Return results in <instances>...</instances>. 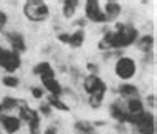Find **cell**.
I'll use <instances>...</instances> for the list:
<instances>
[{
	"label": "cell",
	"mask_w": 157,
	"mask_h": 134,
	"mask_svg": "<svg viewBox=\"0 0 157 134\" xmlns=\"http://www.w3.org/2000/svg\"><path fill=\"white\" fill-rule=\"evenodd\" d=\"M139 38V30L131 23H117L116 30L113 32H104V36L101 38L98 48L106 52V50H122L131 47L132 43H136V40Z\"/></svg>",
	"instance_id": "6da1fadb"
},
{
	"label": "cell",
	"mask_w": 157,
	"mask_h": 134,
	"mask_svg": "<svg viewBox=\"0 0 157 134\" xmlns=\"http://www.w3.org/2000/svg\"><path fill=\"white\" fill-rule=\"evenodd\" d=\"M23 13L27 17V20H30L33 23H40L48 20L50 7L43 0H28L23 3Z\"/></svg>",
	"instance_id": "7a4b0ae2"
},
{
	"label": "cell",
	"mask_w": 157,
	"mask_h": 134,
	"mask_svg": "<svg viewBox=\"0 0 157 134\" xmlns=\"http://www.w3.org/2000/svg\"><path fill=\"white\" fill-rule=\"evenodd\" d=\"M129 124L136 126L139 134H155V116L151 111H142L136 116H131Z\"/></svg>",
	"instance_id": "3957f363"
},
{
	"label": "cell",
	"mask_w": 157,
	"mask_h": 134,
	"mask_svg": "<svg viewBox=\"0 0 157 134\" xmlns=\"http://www.w3.org/2000/svg\"><path fill=\"white\" fill-rule=\"evenodd\" d=\"M137 73V65L131 56H119L114 63V75L121 79V81H127L132 79Z\"/></svg>",
	"instance_id": "277c9868"
},
{
	"label": "cell",
	"mask_w": 157,
	"mask_h": 134,
	"mask_svg": "<svg viewBox=\"0 0 157 134\" xmlns=\"http://www.w3.org/2000/svg\"><path fill=\"white\" fill-rule=\"evenodd\" d=\"M83 88L90 96L98 99H104V94L108 91V85L104 83L103 78H99L98 75H88L83 79Z\"/></svg>",
	"instance_id": "5b68a950"
},
{
	"label": "cell",
	"mask_w": 157,
	"mask_h": 134,
	"mask_svg": "<svg viewBox=\"0 0 157 134\" xmlns=\"http://www.w3.org/2000/svg\"><path fill=\"white\" fill-rule=\"evenodd\" d=\"M84 13H86V18L90 20V22H94V23H106L108 22L103 8L99 5V2H96V0H88V2H84Z\"/></svg>",
	"instance_id": "8992f818"
},
{
	"label": "cell",
	"mask_w": 157,
	"mask_h": 134,
	"mask_svg": "<svg viewBox=\"0 0 157 134\" xmlns=\"http://www.w3.org/2000/svg\"><path fill=\"white\" fill-rule=\"evenodd\" d=\"M0 126L7 134H17L22 128V121L12 114H0Z\"/></svg>",
	"instance_id": "52a82bcc"
},
{
	"label": "cell",
	"mask_w": 157,
	"mask_h": 134,
	"mask_svg": "<svg viewBox=\"0 0 157 134\" xmlns=\"http://www.w3.org/2000/svg\"><path fill=\"white\" fill-rule=\"evenodd\" d=\"M109 114H111L113 119H116L119 124H126L131 121V114L126 111V108L122 106V103L114 101L109 104Z\"/></svg>",
	"instance_id": "ba28073f"
},
{
	"label": "cell",
	"mask_w": 157,
	"mask_h": 134,
	"mask_svg": "<svg viewBox=\"0 0 157 134\" xmlns=\"http://www.w3.org/2000/svg\"><path fill=\"white\" fill-rule=\"evenodd\" d=\"M5 36H7V41L12 45V48H13L15 53L20 55V53H23L25 50H27V43H25V38L20 32H8Z\"/></svg>",
	"instance_id": "9c48e42d"
},
{
	"label": "cell",
	"mask_w": 157,
	"mask_h": 134,
	"mask_svg": "<svg viewBox=\"0 0 157 134\" xmlns=\"http://www.w3.org/2000/svg\"><path fill=\"white\" fill-rule=\"evenodd\" d=\"M103 12H104L106 20H108V22H114V20H116L117 17L121 15L122 7H121L119 2H116V0H109V2H106Z\"/></svg>",
	"instance_id": "30bf717a"
},
{
	"label": "cell",
	"mask_w": 157,
	"mask_h": 134,
	"mask_svg": "<svg viewBox=\"0 0 157 134\" xmlns=\"http://www.w3.org/2000/svg\"><path fill=\"white\" fill-rule=\"evenodd\" d=\"M41 83H43V90H46L50 93V96H56V98H61L63 94V86L61 83L58 81L56 78H48V79H41Z\"/></svg>",
	"instance_id": "8fae6325"
},
{
	"label": "cell",
	"mask_w": 157,
	"mask_h": 134,
	"mask_svg": "<svg viewBox=\"0 0 157 134\" xmlns=\"http://www.w3.org/2000/svg\"><path fill=\"white\" fill-rule=\"evenodd\" d=\"M33 73L36 75V76H40L41 79H48V78H55V70L52 63H48V61H41V63H38L33 66Z\"/></svg>",
	"instance_id": "7c38bea8"
},
{
	"label": "cell",
	"mask_w": 157,
	"mask_h": 134,
	"mask_svg": "<svg viewBox=\"0 0 157 134\" xmlns=\"http://www.w3.org/2000/svg\"><path fill=\"white\" fill-rule=\"evenodd\" d=\"M117 93H119V96H122V98H139V88L132 85V83H121L119 88H117Z\"/></svg>",
	"instance_id": "4fadbf2b"
},
{
	"label": "cell",
	"mask_w": 157,
	"mask_h": 134,
	"mask_svg": "<svg viewBox=\"0 0 157 134\" xmlns=\"http://www.w3.org/2000/svg\"><path fill=\"white\" fill-rule=\"evenodd\" d=\"M84 40H86V33H84L83 28H78V30H75L73 33H70L68 45H70L71 48H79V47H83Z\"/></svg>",
	"instance_id": "5bb4252c"
},
{
	"label": "cell",
	"mask_w": 157,
	"mask_h": 134,
	"mask_svg": "<svg viewBox=\"0 0 157 134\" xmlns=\"http://www.w3.org/2000/svg\"><path fill=\"white\" fill-rule=\"evenodd\" d=\"M124 108H126V111L129 113L131 116H136V114H139V113L146 111V109H144V103H142L141 98H131V99H127V103H126Z\"/></svg>",
	"instance_id": "9a60e30c"
},
{
	"label": "cell",
	"mask_w": 157,
	"mask_h": 134,
	"mask_svg": "<svg viewBox=\"0 0 157 134\" xmlns=\"http://www.w3.org/2000/svg\"><path fill=\"white\" fill-rule=\"evenodd\" d=\"M154 41H155L154 36L147 33V35H144V36H141V38L136 40V43H137V48L141 50V52L149 55V53L152 52V48H154Z\"/></svg>",
	"instance_id": "2e32d148"
},
{
	"label": "cell",
	"mask_w": 157,
	"mask_h": 134,
	"mask_svg": "<svg viewBox=\"0 0 157 134\" xmlns=\"http://www.w3.org/2000/svg\"><path fill=\"white\" fill-rule=\"evenodd\" d=\"M79 3L81 2H78V0H65V2H63V8H61L63 17L68 20L73 18L75 13H76V8L79 7Z\"/></svg>",
	"instance_id": "e0dca14e"
},
{
	"label": "cell",
	"mask_w": 157,
	"mask_h": 134,
	"mask_svg": "<svg viewBox=\"0 0 157 134\" xmlns=\"http://www.w3.org/2000/svg\"><path fill=\"white\" fill-rule=\"evenodd\" d=\"M27 124H28L30 134H40V114H38L36 109L30 111V118H28Z\"/></svg>",
	"instance_id": "ac0fdd59"
},
{
	"label": "cell",
	"mask_w": 157,
	"mask_h": 134,
	"mask_svg": "<svg viewBox=\"0 0 157 134\" xmlns=\"http://www.w3.org/2000/svg\"><path fill=\"white\" fill-rule=\"evenodd\" d=\"M46 103L50 104V108L52 109H60V111H70V106L61 101V98H56V96H48V99H46Z\"/></svg>",
	"instance_id": "d6986e66"
},
{
	"label": "cell",
	"mask_w": 157,
	"mask_h": 134,
	"mask_svg": "<svg viewBox=\"0 0 157 134\" xmlns=\"http://www.w3.org/2000/svg\"><path fill=\"white\" fill-rule=\"evenodd\" d=\"M18 99L13 98V96H3V99L0 101V104H2V109L3 111H13L18 108Z\"/></svg>",
	"instance_id": "ffe728a7"
},
{
	"label": "cell",
	"mask_w": 157,
	"mask_h": 134,
	"mask_svg": "<svg viewBox=\"0 0 157 134\" xmlns=\"http://www.w3.org/2000/svg\"><path fill=\"white\" fill-rule=\"evenodd\" d=\"M76 129L79 134H96L94 132V124L90 121H78L76 123Z\"/></svg>",
	"instance_id": "44dd1931"
},
{
	"label": "cell",
	"mask_w": 157,
	"mask_h": 134,
	"mask_svg": "<svg viewBox=\"0 0 157 134\" xmlns=\"http://www.w3.org/2000/svg\"><path fill=\"white\" fill-rule=\"evenodd\" d=\"M2 83H3V86H7V88H18L20 79L17 78V76L8 75V76H3V78H2Z\"/></svg>",
	"instance_id": "7402d4cb"
},
{
	"label": "cell",
	"mask_w": 157,
	"mask_h": 134,
	"mask_svg": "<svg viewBox=\"0 0 157 134\" xmlns=\"http://www.w3.org/2000/svg\"><path fill=\"white\" fill-rule=\"evenodd\" d=\"M38 114H43V116H52V108H50L48 103H41L38 106Z\"/></svg>",
	"instance_id": "603a6c76"
},
{
	"label": "cell",
	"mask_w": 157,
	"mask_h": 134,
	"mask_svg": "<svg viewBox=\"0 0 157 134\" xmlns=\"http://www.w3.org/2000/svg\"><path fill=\"white\" fill-rule=\"evenodd\" d=\"M30 91H32V96H33V98H35V99H41V98H43V96H45V91H43V88L33 86Z\"/></svg>",
	"instance_id": "cb8c5ba5"
},
{
	"label": "cell",
	"mask_w": 157,
	"mask_h": 134,
	"mask_svg": "<svg viewBox=\"0 0 157 134\" xmlns=\"http://www.w3.org/2000/svg\"><path fill=\"white\" fill-rule=\"evenodd\" d=\"M88 103H90V106L93 108V109H99L101 104H103V99H98V98L90 96V98H88Z\"/></svg>",
	"instance_id": "d4e9b609"
},
{
	"label": "cell",
	"mask_w": 157,
	"mask_h": 134,
	"mask_svg": "<svg viewBox=\"0 0 157 134\" xmlns=\"http://www.w3.org/2000/svg\"><path fill=\"white\" fill-rule=\"evenodd\" d=\"M7 22H8V15L5 13V12L0 10V32L3 30V27L7 25Z\"/></svg>",
	"instance_id": "484cf974"
},
{
	"label": "cell",
	"mask_w": 157,
	"mask_h": 134,
	"mask_svg": "<svg viewBox=\"0 0 157 134\" xmlns=\"http://www.w3.org/2000/svg\"><path fill=\"white\" fill-rule=\"evenodd\" d=\"M86 68H88V71H90L91 75H98V73H99V66L94 65V63H88Z\"/></svg>",
	"instance_id": "4316f807"
},
{
	"label": "cell",
	"mask_w": 157,
	"mask_h": 134,
	"mask_svg": "<svg viewBox=\"0 0 157 134\" xmlns=\"http://www.w3.org/2000/svg\"><path fill=\"white\" fill-rule=\"evenodd\" d=\"M68 38H70V33H58V40H60L61 43L68 45Z\"/></svg>",
	"instance_id": "83f0119b"
},
{
	"label": "cell",
	"mask_w": 157,
	"mask_h": 134,
	"mask_svg": "<svg viewBox=\"0 0 157 134\" xmlns=\"http://www.w3.org/2000/svg\"><path fill=\"white\" fill-rule=\"evenodd\" d=\"M147 103L151 104V108H154V106H155V96H154V94L147 96Z\"/></svg>",
	"instance_id": "f1b7e54d"
},
{
	"label": "cell",
	"mask_w": 157,
	"mask_h": 134,
	"mask_svg": "<svg viewBox=\"0 0 157 134\" xmlns=\"http://www.w3.org/2000/svg\"><path fill=\"white\" fill-rule=\"evenodd\" d=\"M43 134H58V131H56V126H50L46 131L43 132Z\"/></svg>",
	"instance_id": "f546056e"
},
{
	"label": "cell",
	"mask_w": 157,
	"mask_h": 134,
	"mask_svg": "<svg viewBox=\"0 0 157 134\" xmlns=\"http://www.w3.org/2000/svg\"><path fill=\"white\" fill-rule=\"evenodd\" d=\"M2 111H3V109H2V104H0V114H2Z\"/></svg>",
	"instance_id": "4dcf8cb0"
},
{
	"label": "cell",
	"mask_w": 157,
	"mask_h": 134,
	"mask_svg": "<svg viewBox=\"0 0 157 134\" xmlns=\"http://www.w3.org/2000/svg\"><path fill=\"white\" fill-rule=\"evenodd\" d=\"M76 134H79V132H76Z\"/></svg>",
	"instance_id": "1f68e13d"
}]
</instances>
